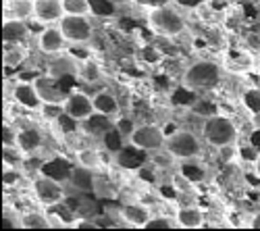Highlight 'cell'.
<instances>
[{"label": "cell", "instance_id": "1", "mask_svg": "<svg viewBox=\"0 0 260 231\" xmlns=\"http://www.w3.org/2000/svg\"><path fill=\"white\" fill-rule=\"evenodd\" d=\"M223 81V69L219 62L214 60H196L183 71L181 83L183 88L193 92V94H208L214 88H219V83Z\"/></svg>", "mask_w": 260, "mask_h": 231}, {"label": "cell", "instance_id": "2", "mask_svg": "<svg viewBox=\"0 0 260 231\" xmlns=\"http://www.w3.org/2000/svg\"><path fill=\"white\" fill-rule=\"evenodd\" d=\"M200 134L208 146L219 148V150L231 148V146H235V142L240 140V129H237L235 121L223 113H212V115L204 117Z\"/></svg>", "mask_w": 260, "mask_h": 231}, {"label": "cell", "instance_id": "3", "mask_svg": "<svg viewBox=\"0 0 260 231\" xmlns=\"http://www.w3.org/2000/svg\"><path fill=\"white\" fill-rule=\"evenodd\" d=\"M148 25H150L152 31H156V34H160L165 38H177L187 27L183 15L173 5L148 11Z\"/></svg>", "mask_w": 260, "mask_h": 231}, {"label": "cell", "instance_id": "4", "mask_svg": "<svg viewBox=\"0 0 260 231\" xmlns=\"http://www.w3.org/2000/svg\"><path fill=\"white\" fill-rule=\"evenodd\" d=\"M165 150L169 156L177 160H193L202 152V142L191 129H177L171 136H167Z\"/></svg>", "mask_w": 260, "mask_h": 231}, {"label": "cell", "instance_id": "5", "mask_svg": "<svg viewBox=\"0 0 260 231\" xmlns=\"http://www.w3.org/2000/svg\"><path fill=\"white\" fill-rule=\"evenodd\" d=\"M129 146L140 152H158L167 146V134L154 123H142L136 125V129L129 136Z\"/></svg>", "mask_w": 260, "mask_h": 231}, {"label": "cell", "instance_id": "6", "mask_svg": "<svg viewBox=\"0 0 260 231\" xmlns=\"http://www.w3.org/2000/svg\"><path fill=\"white\" fill-rule=\"evenodd\" d=\"M58 27L62 29L64 38L69 44H88L94 38V23L92 17H83V15H64L60 19Z\"/></svg>", "mask_w": 260, "mask_h": 231}, {"label": "cell", "instance_id": "7", "mask_svg": "<svg viewBox=\"0 0 260 231\" xmlns=\"http://www.w3.org/2000/svg\"><path fill=\"white\" fill-rule=\"evenodd\" d=\"M64 183L60 181H54L46 175H40L31 181V190H34V196L36 200L42 204V206H46V208H56L64 202V198H67V192H64Z\"/></svg>", "mask_w": 260, "mask_h": 231}, {"label": "cell", "instance_id": "8", "mask_svg": "<svg viewBox=\"0 0 260 231\" xmlns=\"http://www.w3.org/2000/svg\"><path fill=\"white\" fill-rule=\"evenodd\" d=\"M62 107H64V115H69L71 119H75L79 123L90 119L96 113L94 98L88 96L85 92H81V90H73V92H69L67 96H64Z\"/></svg>", "mask_w": 260, "mask_h": 231}, {"label": "cell", "instance_id": "9", "mask_svg": "<svg viewBox=\"0 0 260 231\" xmlns=\"http://www.w3.org/2000/svg\"><path fill=\"white\" fill-rule=\"evenodd\" d=\"M67 44L69 42L58 25H46L38 34V48L40 52H44L48 56H58Z\"/></svg>", "mask_w": 260, "mask_h": 231}, {"label": "cell", "instance_id": "10", "mask_svg": "<svg viewBox=\"0 0 260 231\" xmlns=\"http://www.w3.org/2000/svg\"><path fill=\"white\" fill-rule=\"evenodd\" d=\"M152 217L150 206H146L144 202H127L119 206V219L123 225L127 227H136V229H144L146 223Z\"/></svg>", "mask_w": 260, "mask_h": 231}, {"label": "cell", "instance_id": "11", "mask_svg": "<svg viewBox=\"0 0 260 231\" xmlns=\"http://www.w3.org/2000/svg\"><path fill=\"white\" fill-rule=\"evenodd\" d=\"M15 104H19L21 109H27V111H40L42 104H44V100L40 98L38 90H36V83L34 81H23L19 79L15 83V88L11 92Z\"/></svg>", "mask_w": 260, "mask_h": 231}, {"label": "cell", "instance_id": "12", "mask_svg": "<svg viewBox=\"0 0 260 231\" xmlns=\"http://www.w3.org/2000/svg\"><path fill=\"white\" fill-rule=\"evenodd\" d=\"M73 162L64 156H52L48 160H44L40 164V175H46L54 181H60L67 185L69 179H71V173H73Z\"/></svg>", "mask_w": 260, "mask_h": 231}, {"label": "cell", "instance_id": "13", "mask_svg": "<svg viewBox=\"0 0 260 231\" xmlns=\"http://www.w3.org/2000/svg\"><path fill=\"white\" fill-rule=\"evenodd\" d=\"M64 17L62 0H36V13L34 19L42 25H58Z\"/></svg>", "mask_w": 260, "mask_h": 231}, {"label": "cell", "instance_id": "14", "mask_svg": "<svg viewBox=\"0 0 260 231\" xmlns=\"http://www.w3.org/2000/svg\"><path fill=\"white\" fill-rule=\"evenodd\" d=\"M44 146V134L38 127H23L17 129V150L25 156L36 154Z\"/></svg>", "mask_w": 260, "mask_h": 231}, {"label": "cell", "instance_id": "15", "mask_svg": "<svg viewBox=\"0 0 260 231\" xmlns=\"http://www.w3.org/2000/svg\"><path fill=\"white\" fill-rule=\"evenodd\" d=\"M173 219H175L177 227L181 229H200L206 225V217H204V211L193 204H183L179 206L175 215H173Z\"/></svg>", "mask_w": 260, "mask_h": 231}, {"label": "cell", "instance_id": "16", "mask_svg": "<svg viewBox=\"0 0 260 231\" xmlns=\"http://www.w3.org/2000/svg\"><path fill=\"white\" fill-rule=\"evenodd\" d=\"M34 83H36V90H38L40 98L44 102H52V104L64 102V96H67V94L60 92L58 81H56L54 75H38L34 79Z\"/></svg>", "mask_w": 260, "mask_h": 231}, {"label": "cell", "instance_id": "17", "mask_svg": "<svg viewBox=\"0 0 260 231\" xmlns=\"http://www.w3.org/2000/svg\"><path fill=\"white\" fill-rule=\"evenodd\" d=\"M81 127L83 131L92 136V138H106L108 134H111L115 129V119L113 117H106V115H100V113H94L90 119L81 121Z\"/></svg>", "mask_w": 260, "mask_h": 231}, {"label": "cell", "instance_id": "18", "mask_svg": "<svg viewBox=\"0 0 260 231\" xmlns=\"http://www.w3.org/2000/svg\"><path fill=\"white\" fill-rule=\"evenodd\" d=\"M27 38H29V27H27L25 21L9 17L3 23V40H5V44H23Z\"/></svg>", "mask_w": 260, "mask_h": 231}, {"label": "cell", "instance_id": "19", "mask_svg": "<svg viewBox=\"0 0 260 231\" xmlns=\"http://www.w3.org/2000/svg\"><path fill=\"white\" fill-rule=\"evenodd\" d=\"M69 185L73 187L75 192H83V194L92 192L94 185H96V171L85 169V167H81V164L75 162L73 173H71V179H69Z\"/></svg>", "mask_w": 260, "mask_h": 231}, {"label": "cell", "instance_id": "20", "mask_svg": "<svg viewBox=\"0 0 260 231\" xmlns=\"http://www.w3.org/2000/svg\"><path fill=\"white\" fill-rule=\"evenodd\" d=\"M92 98H94V109H96V113L106 115V117H113V119L119 115L121 104H119V98H117L111 90H100V92H96Z\"/></svg>", "mask_w": 260, "mask_h": 231}, {"label": "cell", "instance_id": "21", "mask_svg": "<svg viewBox=\"0 0 260 231\" xmlns=\"http://www.w3.org/2000/svg\"><path fill=\"white\" fill-rule=\"evenodd\" d=\"M21 227L23 229H52L50 213H42V211H27L19 217Z\"/></svg>", "mask_w": 260, "mask_h": 231}, {"label": "cell", "instance_id": "22", "mask_svg": "<svg viewBox=\"0 0 260 231\" xmlns=\"http://www.w3.org/2000/svg\"><path fill=\"white\" fill-rule=\"evenodd\" d=\"M75 75L83 83H98L102 79V69H100L98 62H94V60L88 58V60L77 62V73Z\"/></svg>", "mask_w": 260, "mask_h": 231}, {"label": "cell", "instance_id": "23", "mask_svg": "<svg viewBox=\"0 0 260 231\" xmlns=\"http://www.w3.org/2000/svg\"><path fill=\"white\" fill-rule=\"evenodd\" d=\"M75 162L85 167V169L98 171L102 167V162H104V158H102L100 150H96V148H79L77 154H75Z\"/></svg>", "mask_w": 260, "mask_h": 231}, {"label": "cell", "instance_id": "24", "mask_svg": "<svg viewBox=\"0 0 260 231\" xmlns=\"http://www.w3.org/2000/svg\"><path fill=\"white\" fill-rule=\"evenodd\" d=\"M34 13H36V0H11L9 3V15L13 19L27 21L34 19Z\"/></svg>", "mask_w": 260, "mask_h": 231}, {"label": "cell", "instance_id": "25", "mask_svg": "<svg viewBox=\"0 0 260 231\" xmlns=\"http://www.w3.org/2000/svg\"><path fill=\"white\" fill-rule=\"evenodd\" d=\"M7 52H5V67L9 69H17L21 62L27 58V50L21 44H7Z\"/></svg>", "mask_w": 260, "mask_h": 231}, {"label": "cell", "instance_id": "26", "mask_svg": "<svg viewBox=\"0 0 260 231\" xmlns=\"http://www.w3.org/2000/svg\"><path fill=\"white\" fill-rule=\"evenodd\" d=\"M62 9H64V15H83V17H92L90 0H62Z\"/></svg>", "mask_w": 260, "mask_h": 231}, {"label": "cell", "instance_id": "27", "mask_svg": "<svg viewBox=\"0 0 260 231\" xmlns=\"http://www.w3.org/2000/svg\"><path fill=\"white\" fill-rule=\"evenodd\" d=\"M242 104H244V109H246L250 115L258 117V115H260V88H250V90H246V92L242 94Z\"/></svg>", "mask_w": 260, "mask_h": 231}, {"label": "cell", "instance_id": "28", "mask_svg": "<svg viewBox=\"0 0 260 231\" xmlns=\"http://www.w3.org/2000/svg\"><path fill=\"white\" fill-rule=\"evenodd\" d=\"M92 7V17H113L117 7L113 0H90Z\"/></svg>", "mask_w": 260, "mask_h": 231}, {"label": "cell", "instance_id": "29", "mask_svg": "<svg viewBox=\"0 0 260 231\" xmlns=\"http://www.w3.org/2000/svg\"><path fill=\"white\" fill-rule=\"evenodd\" d=\"M171 227H177L175 219H171L167 215H152L144 229H171Z\"/></svg>", "mask_w": 260, "mask_h": 231}, {"label": "cell", "instance_id": "30", "mask_svg": "<svg viewBox=\"0 0 260 231\" xmlns=\"http://www.w3.org/2000/svg\"><path fill=\"white\" fill-rule=\"evenodd\" d=\"M69 227L71 229H100V223L94 219H75V221H69Z\"/></svg>", "mask_w": 260, "mask_h": 231}, {"label": "cell", "instance_id": "31", "mask_svg": "<svg viewBox=\"0 0 260 231\" xmlns=\"http://www.w3.org/2000/svg\"><path fill=\"white\" fill-rule=\"evenodd\" d=\"M134 3L142 9H148V11H152V9H160V7H167L171 5L173 0H134Z\"/></svg>", "mask_w": 260, "mask_h": 231}, {"label": "cell", "instance_id": "32", "mask_svg": "<svg viewBox=\"0 0 260 231\" xmlns=\"http://www.w3.org/2000/svg\"><path fill=\"white\" fill-rule=\"evenodd\" d=\"M173 3L183 7V9H198V7H202L206 3V0H173Z\"/></svg>", "mask_w": 260, "mask_h": 231}, {"label": "cell", "instance_id": "33", "mask_svg": "<svg viewBox=\"0 0 260 231\" xmlns=\"http://www.w3.org/2000/svg\"><path fill=\"white\" fill-rule=\"evenodd\" d=\"M250 227H252V229H260V213H254V215H252Z\"/></svg>", "mask_w": 260, "mask_h": 231}, {"label": "cell", "instance_id": "34", "mask_svg": "<svg viewBox=\"0 0 260 231\" xmlns=\"http://www.w3.org/2000/svg\"><path fill=\"white\" fill-rule=\"evenodd\" d=\"M252 164H254V175L260 179V152H258V156H256V160Z\"/></svg>", "mask_w": 260, "mask_h": 231}, {"label": "cell", "instance_id": "35", "mask_svg": "<svg viewBox=\"0 0 260 231\" xmlns=\"http://www.w3.org/2000/svg\"><path fill=\"white\" fill-rule=\"evenodd\" d=\"M258 71H260V65H258Z\"/></svg>", "mask_w": 260, "mask_h": 231}]
</instances>
